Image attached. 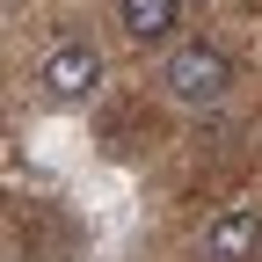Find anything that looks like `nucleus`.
<instances>
[{
    "label": "nucleus",
    "mask_w": 262,
    "mask_h": 262,
    "mask_svg": "<svg viewBox=\"0 0 262 262\" xmlns=\"http://www.w3.org/2000/svg\"><path fill=\"white\" fill-rule=\"evenodd\" d=\"M160 88H168L175 110H219L233 95V58L219 44H204V37H189V44H175L160 58Z\"/></svg>",
    "instance_id": "obj_1"
},
{
    "label": "nucleus",
    "mask_w": 262,
    "mask_h": 262,
    "mask_svg": "<svg viewBox=\"0 0 262 262\" xmlns=\"http://www.w3.org/2000/svg\"><path fill=\"white\" fill-rule=\"evenodd\" d=\"M95 88H102V51H95L88 37H58L37 58V95H44V102L73 110V102H88Z\"/></svg>",
    "instance_id": "obj_2"
},
{
    "label": "nucleus",
    "mask_w": 262,
    "mask_h": 262,
    "mask_svg": "<svg viewBox=\"0 0 262 262\" xmlns=\"http://www.w3.org/2000/svg\"><path fill=\"white\" fill-rule=\"evenodd\" d=\"M204 262H262V211L255 204H219L196 233Z\"/></svg>",
    "instance_id": "obj_3"
},
{
    "label": "nucleus",
    "mask_w": 262,
    "mask_h": 262,
    "mask_svg": "<svg viewBox=\"0 0 262 262\" xmlns=\"http://www.w3.org/2000/svg\"><path fill=\"white\" fill-rule=\"evenodd\" d=\"M175 15H182V0H117V29L131 44H160L175 29Z\"/></svg>",
    "instance_id": "obj_4"
}]
</instances>
